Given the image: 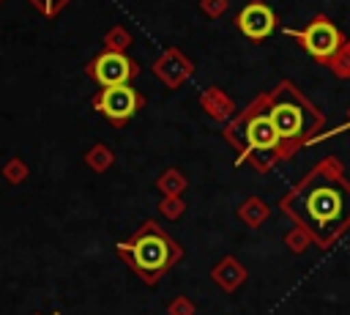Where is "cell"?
Returning <instances> with one entry per match:
<instances>
[{"label":"cell","mask_w":350,"mask_h":315,"mask_svg":"<svg viewBox=\"0 0 350 315\" xmlns=\"http://www.w3.org/2000/svg\"><path fill=\"white\" fill-rule=\"evenodd\" d=\"M347 197H350L347 186H336V184L323 181V184H317L306 192L304 211H306V216L312 219V225L317 230H328V227L342 225L347 219V214H350L347 205H345Z\"/></svg>","instance_id":"cell-1"},{"label":"cell","mask_w":350,"mask_h":315,"mask_svg":"<svg viewBox=\"0 0 350 315\" xmlns=\"http://www.w3.org/2000/svg\"><path fill=\"white\" fill-rule=\"evenodd\" d=\"M287 36H295L306 47V52L312 58H317V60H331L334 55H339V49L345 44L339 27L334 22H328L325 16H317L314 22H309L306 30H298V33L295 30H287Z\"/></svg>","instance_id":"cell-2"},{"label":"cell","mask_w":350,"mask_h":315,"mask_svg":"<svg viewBox=\"0 0 350 315\" xmlns=\"http://www.w3.org/2000/svg\"><path fill=\"white\" fill-rule=\"evenodd\" d=\"M268 118H271L279 140H298L312 121L309 107L301 99L298 101L295 99L293 101H273V107L268 110Z\"/></svg>","instance_id":"cell-3"},{"label":"cell","mask_w":350,"mask_h":315,"mask_svg":"<svg viewBox=\"0 0 350 315\" xmlns=\"http://www.w3.org/2000/svg\"><path fill=\"white\" fill-rule=\"evenodd\" d=\"M172 252L170 244L161 233H142L134 244H131V260L142 274H159L167 263H170Z\"/></svg>","instance_id":"cell-4"},{"label":"cell","mask_w":350,"mask_h":315,"mask_svg":"<svg viewBox=\"0 0 350 315\" xmlns=\"http://www.w3.org/2000/svg\"><path fill=\"white\" fill-rule=\"evenodd\" d=\"M96 107L112 121H126L137 112L139 96L129 85H115V88H104V93L96 99Z\"/></svg>","instance_id":"cell-5"},{"label":"cell","mask_w":350,"mask_h":315,"mask_svg":"<svg viewBox=\"0 0 350 315\" xmlns=\"http://www.w3.org/2000/svg\"><path fill=\"white\" fill-rule=\"evenodd\" d=\"M238 27L246 38L252 41H262L265 36L273 33L276 27V14L265 5V3H249L241 14H238Z\"/></svg>","instance_id":"cell-6"},{"label":"cell","mask_w":350,"mask_h":315,"mask_svg":"<svg viewBox=\"0 0 350 315\" xmlns=\"http://www.w3.org/2000/svg\"><path fill=\"white\" fill-rule=\"evenodd\" d=\"M93 77L104 85V88H115V85H126V79L131 77V63L126 55L120 52H104L96 58L93 63Z\"/></svg>","instance_id":"cell-7"},{"label":"cell","mask_w":350,"mask_h":315,"mask_svg":"<svg viewBox=\"0 0 350 315\" xmlns=\"http://www.w3.org/2000/svg\"><path fill=\"white\" fill-rule=\"evenodd\" d=\"M246 145L254 151H271L279 145V134L268 115H254L246 123Z\"/></svg>","instance_id":"cell-8"},{"label":"cell","mask_w":350,"mask_h":315,"mask_svg":"<svg viewBox=\"0 0 350 315\" xmlns=\"http://www.w3.org/2000/svg\"><path fill=\"white\" fill-rule=\"evenodd\" d=\"M345 52H347V55H350V44H347V47H345Z\"/></svg>","instance_id":"cell-9"}]
</instances>
